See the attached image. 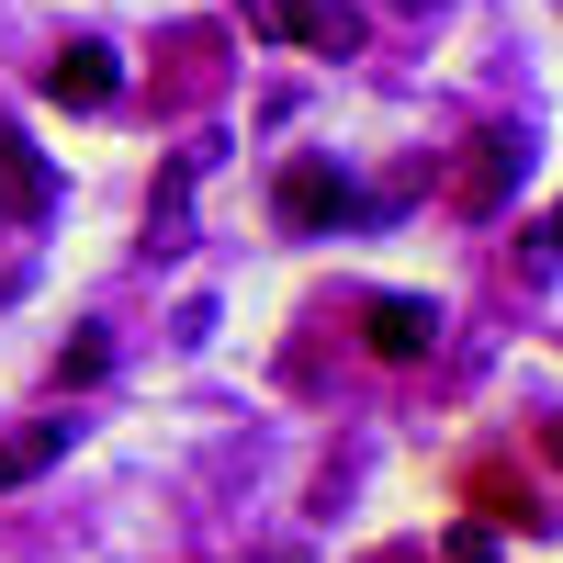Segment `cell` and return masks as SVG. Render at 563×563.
<instances>
[{"mask_svg": "<svg viewBox=\"0 0 563 563\" xmlns=\"http://www.w3.org/2000/svg\"><path fill=\"white\" fill-rule=\"evenodd\" d=\"M238 23L294 45V57H361V12L350 0H238Z\"/></svg>", "mask_w": 563, "mask_h": 563, "instance_id": "6da1fadb", "label": "cell"}, {"mask_svg": "<svg viewBox=\"0 0 563 563\" xmlns=\"http://www.w3.org/2000/svg\"><path fill=\"white\" fill-rule=\"evenodd\" d=\"M68 440H79V417H34V429H12V440H0V496L34 485L45 462H68Z\"/></svg>", "mask_w": 563, "mask_h": 563, "instance_id": "7a4b0ae2", "label": "cell"}, {"mask_svg": "<svg viewBox=\"0 0 563 563\" xmlns=\"http://www.w3.org/2000/svg\"><path fill=\"white\" fill-rule=\"evenodd\" d=\"M45 90H57L68 113H90V102H113V45H68V57L45 68Z\"/></svg>", "mask_w": 563, "mask_h": 563, "instance_id": "3957f363", "label": "cell"}, {"mask_svg": "<svg viewBox=\"0 0 563 563\" xmlns=\"http://www.w3.org/2000/svg\"><path fill=\"white\" fill-rule=\"evenodd\" d=\"M429 339H440V316H429V305H372V350H384V361H417Z\"/></svg>", "mask_w": 563, "mask_h": 563, "instance_id": "277c9868", "label": "cell"}, {"mask_svg": "<svg viewBox=\"0 0 563 563\" xmlns=\"http://www.w3.org/2000/svg\"><path fill=\"white\" fill-rule=\"evenodd\" d=\"M327 203H339V180H327L316 158H305V169H282V225H316Z\"/></svg>", "mask_w": 563, "mask_h": 563, "instance_id": "5b68a950", "label": "cell"}, {"mask_svg": "<svg viewBox=\"0 0 563 563\" xmlns=\"http://www.w3.org/2000/svg\"><path fill=\"white\" fill-rule=\"evenodd\" d=\"M0 192H12V203H23V214H34V203H45V169H34V158H23V135H12V124H0Z\"/></svg>", "mask_w": 563, "mask_h": 563, "instance_id": "8992f818", "label": "cell"}]
</instances>
